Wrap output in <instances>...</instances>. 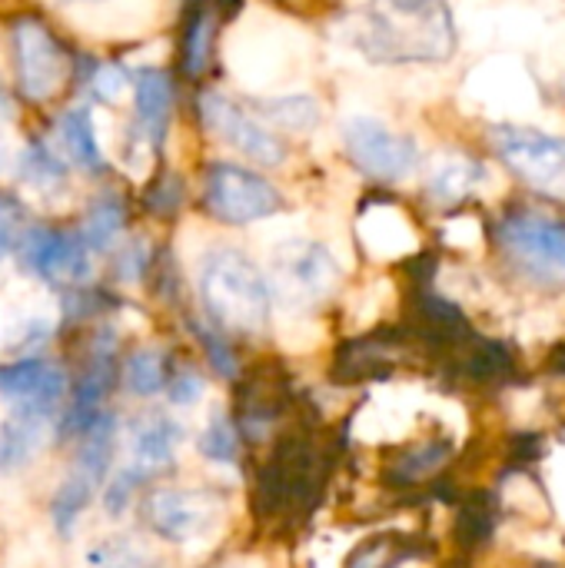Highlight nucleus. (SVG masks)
I'll return each instance as SVG.
<instances>
[{"instance_id": "nucleus-1", "label": "nucleus", "mask_w": 565, "mask_h": 568, "mask_svg": "<svg viewBox=\"0 0 565 568\" xmlns=\"http://www.w3.org/2000/svg\"><path fill=\"white\" fill-rule=\"evenodd\" d=\"M353 47L376 63H443L456 50V20L446 0H370Z\"/></svg>"}, {"instance_id": "nucleus-2", "label": "nucleus", "mask_w": 565, "mask_h": 568, "mask_svg": "<svg viewBox=\"0 0 565 568\" xmlns=\"http://www.w3.org/2000/svg\"><path fill=\"white\" fill-rule=\"evenodd\" d=\"M200 300L210 326L233 336H263L273 320L266 273L233 246L210 250L200 263Z\"/></svg>"}, {"instance_id": "nucleus-3", "label": "nucleus", "mask_w": 565, "mask_h": 568, "mask_svg": "<svg viewBox=\"0 0 565 568\" xmlns=\"http://www.w3.org/2000/svg\"><path fill=\"white\" fill-rule=\"evenodd\" d=\"M493 240L503 260L536 286L565 290V223L539 210H509L500 216Z\"/></svg>"}, {"instance_id": "nucleus-4", "label": "nucleus", "mask_w": 565, "mask_h": 568, "mask_svg": "<svg viewBox=\"0 0 565 568\" xmlns=\"http://www.w3.org/2000/svg\"><path fill=\"white\" fill-rule=\"evenodd\" d=\"M340 263L316 240H290L270 256V293L290 310H310L330 300L340 286Z\"/></svg>"}, {"instance_id": "nucleus-5", "label": "nucleus", "mask_w": 565, "mask_h": 568, "mask_svg": "<svg viewBox=\"0 0 565 568\" xmlns=\"http://www.w3.org/2000/svg\"><path fill=\"white\" fill-rule=\"evenodd\" d=\"M203 206L213 220L230 226H250L283 210V193L256 170L216 160L203 176Z\"/></svg>"}, {"instance_id": "nucleus-6", "label": "nucleus", "mask_w": 565, "mask_h": 568, "mask_svg": "<svg viewBox=\"0 0 565 568\" xmlns=\"http://www.w3.org/2000/svg\"><path fill=\"white\" fill-rule=\"evenodd\" d=\"M490 143L496 156L536 193L565 200V136L519 126V123H500L490 130Z\"/></svg>"}, {"instance_id": "nucleus-7", "label": "nucleus", "mask_w": 565, "mask_h": 568, "mask_svg": "<svg viewBox=\"0 0 565 568\" xmlns=\"http://www.w3.org/2000/svg\"><path fill=\"white\" fill-rule=\"evenodd\" d=\"M343 146L356 170L380 183L406 180L420 163V146L413 136L390 130L373 116H350L343 123Z\"/></svg>"}, {"instance_id": "nucleus-8", "label": "nucleus", "mask_w": 565, "mask_h": 568, "mask_svg": "<svg viewBox=\"0 0 565 568\" xmlns=\"http://www.w3.org/2000/svg\"><path fill=\"white\" fill-rule=\"evenodd\" d=\"M320 456L296 439H286L273 449L260 473L256 499L266 503V513H300L316 499V489L323 486V476L316 473Z\"/></svg>"}, {"instance_id": "nucleus-9", "label": "nucleus", "mask_w": 565, "mask_h": 568, "mask_svg": "<svg viewBox=\"0 0 565 568\" xmlns=\"http://www.w3.org/2000/svg\"><path fill=\"white\" fill-rule=\"evenodd\" d=\"M10 47L20 93L33 103L50 100L67 80V53L57 43V37L40 20L23 17L10 30Z\"/></svg>"}, {"instance_id": "nucleus-10", "label": "nucleus", "mask_w": 565, "mask_h": 568, "mask_svg": "<svg viewBox=\"0 0 565 568\" xmlns=\"http://www.w3.org/2000/svg\"><path fill=\"white\" fill-rule=\"evenodd\" d=\"M140 516L163 542L186 546L216 526L220 499L203 489H153L143 496Z\"/></svg>"}, {"instance_id": "nucleus-11", "label": "nucleus", "mask_w": 565, "mask_h": 568, "mask_svg": "<svg viewBox=\"0 0 565 568\" xmlns=\"http://www.w3.org/2000/svg\"><path fill=\"white\" fill-rule=\"evenodd\" d=\"M200 116L213 136L230 143L246 160H253L260 166H280L286 160V143L276 133H270V126H263L256 120V113L236 106L226 93L206 90L200 97Z\"/></svg>"}, {"instance_id": "nucleus-12", "label": "nucleus", "mask_w": 565, "mask_h": 568, "mask_svg": "<svg viewBox=\"0 0 565 568\" xmlns=\"http://www.w3.org/2000/svg\"><path fill=\"white\" fill-rule=\"evenodd\" d=\"M20 266L47 283L80 286L90 276V250L80 233H63L50 226H30L17 240Z\"/></svg>"}, {"instance_id": "nucleus-13", "label": "nucleus", "mask_w": 565, "mask_h": 568, "mask_svg": "<svg viewBox=\"0 0 565 568\" xmlns=\"http://www.w3.org/2000/svg\"><path fill=\"white\" fill-rule=\"evenodd\" d=\"M67 393H70V379H67L63 366H57L43 356H23L0 369V396L17 413H37V416L53 419V413L67 399Z\"/></svg>"}, {"instance_id": "nucleus-14", "label": "nucleus", "mask_w": 565, "mask_h": 568, "mask_svg": "<svg viewBox=\"0 0 565 568\" xmlns=\"http://www.w3.org/2000/svg\"><path fill=\"white\" fill-rule=\"evenodd\" d=\"M127 439H130V466H137L140 473L153 479L173 466L176 449L183 443V429L163 413H147L130 423Z\"/></svg>"}, {"instance_id": "nucleus-15", "label": "nucleus", "mask_w": 565, "mask_h": 568, "mask_svg": "<svg viewBox=\"0 0 565 568\" xmlns=\"http://www.w3.org/2000/svg\"><path fill=\"white\" fill-rule=\"evenodd\" d=\"M133 106H137L133 140H140L153 150L163 146L170 106H173V87L163 70L147 67L133 77Z\"/></svg>"}, {"instance_id": "nucleus-16", "label": "nucleus", "mask_w": 565, "mask_h": 568, "mask_svg": "<svg viewBox=\"0 0 565 568\" xmlns=\"http://www.w3.org/2000/svg\"><path fill=\"white\" fill-rule=\"evenodd\" d=\"M486 180V166L473 156H440L430 180H426V196L436 206H456L463 203L480 183Z\"/></svg>"}, {"instance_id": "nucleus-17", "label": "nucleus", "mask_w": 565, "mask_h": 568, "mask_svg": "<svg viewBox=\"0 0 565 568\" xmlns=\"http://www.w3.org/2000/svg\"><path fill=\"white\" fill-rule=\"evenodd\" d=\"M50 416L37 413H10L0 423V473H17L23 469L43 446Z\"/></svg>"}, {"instance_id": "nucleus-18", "label": "nucleus", "mask_w": 565, "mask_h": 568, "mask_svg": "<svg viewBox=\"0 0 565 568\" xmlns=\"http://www.w3.org/2000/svg\"><path fill=\"white\" fill-rule=\"evenodd\" d=\"M60 143L77 166H83L90 173H100L107 166L90 106H73L60 116Z\"/></svg>"}, {"instance_id": "nucleus-19", "label": "nucleus", "mask_w": 565, "mask_h": 568, "mask_svg": "<svg viewBox=\"0 0 565 568\" xmlns=\"http://www.w3.org/2000/svg\"><path fill=\"white\" fill-rule=\"evenodd\" d=\"M97 486H100V483H93V479H90L87 473H80L77 466H73V469L67 473V479L57 486L53 503H50V519H53V529H57L60 536H70V532H73V526H77V519L83 516V509L90 506Z\"/></svg>"}, {"instance_id": "nucleus-20", "label": "nucleus", "mask_w": 565, "mask_h": 568, "mask_svg": "<svg viewBox=\"0 0 565 568\" xmlns=\"http://www.w3.org/2000/svg\"><path fill=\"white\" fill-rule=\"evenodd\" d=\"M123 200L117 193H100L80 223V240L87 243V250H110V243L123 233Z\"/></svg>"}, {"instance_id": "nucleus-21", "label": "nucleus", "mask_w": 565, "mask_h": 568, "mask_svg": "<svg viewBox=\"0 0 565 568\" xmlns=\"http://www.w3.org/2000/svg\"><path fill=\"white\" fill-rule=\"evenodd\" d=\"M360 233H363V243L373 246L380 256H386V246H393V253H400V250H406L413 243L410 223H406V216L396 206L366 210L360 216Z\"/></svg>"}, {"instance_id": "nucleus-22", "label": "nucleus", "mask_w": 565, "mask_h": 568, "mask_svg": "<svg viewBox=\"0 0 565 568\" xmlns=\"http://www.w3.org/2000/svg\"><path fill=\"white\" fill-rule=\"evenodd\" d=\"M167 383V356L153 346H140L127 356L123 363V386L130 396L150 399L160 396Z\"/></svg>"}, {"instance_id": "nucleus-23", "label": "nucleus", "mask_w": 565, "mask_h": 568, "mask_svg": "<svg viewBox=\"0 0 565 568\" xmlns=\"http://www.w3.org/2000/svg\"><path fill=\"white\" fill-rule=\"evenodd\" d=\"M220 13L206 3H200L186 23V40H183V70L190 77H200L210 60H213V37H216Z\"/></svg>"}, {"instance_id": "nucleus-24", "label": "nucleus", "mask_w": 565, "mask_h": 568, "mask_svg": "<svg viewBox=\"0 0 565 568\" xmlns=\"http://www.w3.org/2000/svg\"><path fill=\"white\" fill-rule=\"evenodd\" d=\"M240 443H243V436H240L236 423L226 413H213L196 439V449L203 459H210L216 466H240V449H243Z\"/></svg>"}, {"instance_id": "nucleus-25", "label": "nucleus", "mask_w": 565, "mask_h": 568, "mask_svg": "<svg viewBox=\"0 0 565 568\" xmlns=\"http://www.w3.org/2000/svg\"><path fill=\"white\" fill-rule=\"evenodd\" d=\"M260 116H266L270 123L290 130V133H310L320 123V106L313 97L306 93H290V97H273L260 103Z\"/></svg>"}, {"instance_id": "nucleus-26", "label": "nucleus", "mask_w": 565, "mask_h": 568, "mask_svg": "<svg viewBox=\"0 0 565 568\" xmlns=\"http://www.w3.org/2000/svg\"><path fill=\"white\" fill-rule=\"evenodd\" d=\"M20 176L37 186V190H57L67 176V166L60 163V156L47 146V143H30L27 153L20 156Z\"/></svg>"}, {"instance_id": "nucleus-27", "label": "nucleus", "mask_w": 565, "mask_h": 568, "mask_svg": "<svg viewBox=\"0 0 565 568\" xmlns=\"http://www.w3.org/2000/svg\"><path fill=\"white\" fill-rule=\"evenodd\" d=\"M190 329H193L196 343L203 346L206 363L213 366V373H216V376H223V379H236V376H240V359H236V349L230 346L226 333H220L216 326L200 323V320H193V323H190Z\"/></svg>"}, {"instance_id": "nucleus-28", "label": "nucleus", "mask_w": 565, "mask_h": 568, "mask_svg": "<svg viewBox=\"0 0 565 568\" xmlns=\"http://www.w3.org/2000/svg\"><path fill=\"white\" fill-rule=\"evenodd\" d=\"M90 562L97 568H160L157 559L130 536H117V539L100 542L90 552Z\"/></svg>"}, {"instance_id": "nucleus-29", "label": "nucleus", "mask_w": 565, "mask_h": 568, "mask_svg": "<svg viewBox=\"0 0 565 568\" xmlns=\"http://www.w3.org/2000/svg\"><path fill=\"white\" fill-rule=\"evenodd\" d=\"M446 456H450V446L446 443H420V446H410L400 456V463L393 466V473H396L400 483H420L433 469H440L446 463Z\"/></svg>"}, {"instance_id": "nucleus-30", "label": "nucleus", "mask_w": 565, "mask_h": 568, "mask_svg": "<svg viewBox=\"0 0 565 568\" xmlns=\"http://www.w3.org/2000/svg\"><path fill=\"white\" fill-rule=\"evenodd\" d=\"M163 393L173 406H196L200 396H203V376L190 366L176 369V373H167V383H163Z\"/></svg>"}, {"instance_id": "nucleus-31", "label": "nucleus", "mask_w": 565, "mask_h": 568, "mask_svg": "<svg viewBox=\"0 0 565 568\" xmlns=\"http://www.w3.org/2000/svg\"><path fill=\"white\" fill-rule=\"evenodd\" d=\"M90 87H93V93H97L100 100L117 103L127 90H133V77H130L120 63H103V67L93 70Z\"/></svg>"}, {"instance_id": "nucleus-32", "label": "nucleus", "mask_w": 565, "mask_h": 568, "mask_svg": "<svg viewBox=\"0 0 565 568\" xmlns=\"http://www.w3.org/2000/svg\"><path fill=\"white\" fill-rule=\"evenodd\" d=\"M20 233H23V216H20V206L10 200V196H3L0 193V260L17 246V240H20Z\"/></svg>"}, {"instance_id": "nucleus-33", "label": "nucleus", "mask_w": 565, "mask_h": 568, "mask_svg": "<svg viewBox=\"0 0 565 568\" xmlns=\"http://www.w3.org/2000/svg\"><path fill=\"white\" fill-rule=\"evenodd\" d=\"M147 270V243L143 240H130L120 256H117V276L123 283H137Z\"/></svg>"}, {"instance_id": "nucleus-34", "label": "nucleus", "mask_w": 565, "mask_h": 568, "mask_svg": "<svg viewBox=\"0 0 565 568\" xmlns=\"http://www.w3.org/2000/svg\"><path fill=\"white\" fill-rule=\"evenodd\" d=\"M176 203H180V180H176V176H167V180L157 186V193L150 196V210H153L157 216H170V213L176 210Z\"/></svg>"}, {"instance_id": "nucleus-35", "label": "nucleus", "mask_w": 565, "mask_h": 568, "mask_svg": "<svg viewBox=\"0 0 565 568\" xmlns=\"http://www.w3.org/2000/svg\"><path fill=\"white\" fill-rule=\"evenodd\" d=\"M63 3H100V0H63Z\"/></svg>"}]
</instances>
